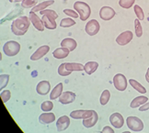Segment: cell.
Returning a JSON list of instances; mask_svg holds the SVG:
<instances>
[{"instance_id": "cell-1", "label": "cell", "mask_w": 149, "mask_h": 133, "mask_svg": "<svg viewBox=\"0 0 149 133\" xmlns=\"http://www.w3.org/2000/svg\"><path fill=\"white\" fill-rule=\"evenodd\" d=\"M31 25L30 18L26 16H21L16 19L11 25V30L16 36H22L28 31L29 27Z\"/></svg>"}, {"instance_id": "cell-2", "label": "cell", "mask_w": 149, "mask_h": 133, "mask_svg": "<svg viewBox=\"0 0 149 133\" xmlns=\"http://www.w3.org/2000/svg\"><path fill=\"white\" fill-rule=\"evenodd\" d=\"M74 9L78 13L79 18L82 21H86L90 17L91 9L87 3L82 1H77L74 4Z\"/></svg>"}, {"instance_id": "cell-3", "label": "cell", "mask_w": 149, "mask_h": 133, "mask_svg": "<svg viewBox=\"0 0 149 133\" xmlns=\"http://www.w3.org/2000/svg\"><path fill=\"white\" fill-rule=\"evenodd\" d=\"M19 51H20V44L18 42H15V40L7 42L3 46L4 53L9 57L16 56L19 53Z\"/></svg>"}, {"instance_id": "cell-4", "label": "cell", "mask_w": 149, "mask_h": 133, "mask_svg": "<svg viewBox=\"0 0 149 133\" xmlns=\"http://www.w3.org/2000/svg\"><path fill=\"white\" fill-rule=\"evenodd\" d=\"M126 123H127V127L132 131L139 132L144 130V123L137 117H133V116L128 117L126 119Z\"/></svg>"}, {"instance_id": "cell-5", "label": "cell", "mask_w": 149, "mask_h": 133, "mask_svg": "<svg viewBox=\"0 0 149 133\" xmlns=\"http://www.w3.org/2000/svg\"><path fill=\"white\" fill-rule=\"evenodd\" d=\"M113 85L119 91H124L127 88V79L123 73H117L113 77Z\"/></svg>"}, {"instance_id": "cell-6", "label": "cell", "mask_w": 149, "mask_h": 133, "mask_svg": "<svg viewBox=\"0 0 149 133\" xmlns=\"http://www.w3.org/2000/svg\"><path fill=\"white\" fill-rule=\"evenodd\" d=\"M100 23L98 20L96 19H91L90 21H88L87 23V25L85 27V30L87 32L88 35L89 36H94L96 34H98V32L100 31Z\"/></svg>"}, {"instance_id": "cell-7", "label": "cell", "mask_w": 149, "mask_h": 133, "mask_svg": "<svg viewBox=\"0 0 149 133\" xmlns=\"http://www.w3.org/2000/svg\"><path fill=\"white\" fill-rule=\"evenodd\" d=\"M133 37H134V34L132 31L130 30H126V31H123V33H121L120 35L117 37L116 39V42L121 45V46H124L126 44H128L132 39H133Z\"/></svg>"}, {"instance_id": "cell-8", "label": "cell", "mask_w": 149, "mask_h": 133, "mask_svg": "<svg viewBox=\"0 0 149 133\" xmlns=\"http://www.w3.org/2000/svg\"><path fill=\"white\" fill-rule=\"evenodd\" d=\"M30 20L31 22L32 23V25L34 26V28H36L37 30L39 31H43L44 30V24L42 22V19H41L39 18V16L35 14V12H32V11H31L30 12Z\"/></svg>"}, {"instance_id": "cell-9", "label": "cell", "mask_w": 149, "mask_h": 133, "mask_svg": "<svg viewBox=\"0 0 149 133\" xmlns=\"http://www.w3.org/2000/svg\"><path fill=\"white\" fill-rule=\"evenodd\" d=\"M115 15V10L111 7H102L100 10V17L103 20H111Z\"/></svg>"}, {"instance_id": "cell-10", "label": "cell", "mask_w": 149, "mask_h": 133, "mask_svg": "<svg viewBox=\"0 0 149 133\" xmlns=\"http://www.w3.org/2000/svg\"><path fill=\"white\" fill-rule=\"evenodd\" d=\"M110 122L116 129H121L124 124V118L120 113H113L110 117Z\"/></svg>"}, {"instance_id": "cell-11", "label": "cell", "mask_w": 149, "mask_h": 133, "mask_svg": "<svg viewBox=\"0 0 149 133\" xmlns=\"http://www.w3.org/2000/svg\"><path fill=\"white\" fill-rule=\"evenodd\" d=\"M49 51H50V47L48 45L41 46V47L38 48L35 51H34V53L31 56V61H38L40 59H42L44 55H46L48 53Z\"/></svg>"}, {"instance_id": "cell-12", "label": "cell", "mask_w": 149, "mask_h": 133, "mask_svg": "<svg viewBox=\"0 0 149 133\" xmlns=\"http://www.w3.org/2000/svg\"><path fill=\"white\" fill-rule=\"evenodd\" d=\"M51 90V85L49 81H41L36 86V91L40 96H46Z\"/></svg>"}, {"instance_id": "cell-13", "label": "cell", "mask_w": 149, "mask_h": 133, "mask_svg": "<svg viewBox=\"0 0 149 133\" xmlns=\"http://www.w3.org/2000/svg\"><path fill=\"white\" fill-rule=\"evenodd\" d=\"M76 100V94L70 91L64 92L59 97V101L63 105H68Z\"/></svg>"}, {"instance_id": "cell-14", "label": "cell", "mask_w": 149, "mask_h": 133, "mask_svg": "<svg viewBox=\"0 0 149 133\" xmlns=\"http://www.w3.org/2000/svg\"><path fill=\"white\" fill-rule=\"evenodd\" d=\"M70 125V118L67 116H62L58 118L56 122V127H57V131L62 132L65 130Z\"/></svg>"}, {"instance_id": "cell-15", "label": "cell", "mask_w": 149, "mask_h": 133, "mask_svg": "<svg viewBox=\"0 0 149 133\" xmlns=\"http://www.w3.org/2000/svg\"><path fill=\"white\" fill-rule=\"evenodd\" d=\"M54 120H55V115L51 112H44L42 115H40V117H39V121L42 125L51 124V123H53Z\"/></svg>"}, {"instance_id": "cell-16", "label": "cell", "mask_w": 149, "mask_h": 133, "mask_svg": "<svg viewBox=\"0 0 149 133\" xmlns=\"http://www.w3.org/2000/svg\"><path fill=\"white\" fill-rule=\"evenodd\" d=\"M42 22L44 24V27L48 28V30H55L57 24L55 22V19L52 17L48 16V15H42Z\"/></svg>"}, {"instance_id": "cell-17", "label": "cell", "mask_w": 149, "mask_h": 133, "mask_svg": "<svg viewBox=\"0 0 149 133\" xmlns=\"http://www.w3.org/2000/svg\"><path fill=\"white\" fill-rule=\"evenodd\" d=\"M77 46V43L76 42V39H74L72 38H65L61 42V47L66 48L70 51H72L76 49Z\"/></svg>"}, {"instance_id": "cell-18", "label": "cell", "mask_w": 149, "mask_h": 133, "mask_svg": "<svg viewBox=\"0 0 149 133\" xmlns=\"http://www.w3.org/2000/svg\"><path fill=\"white\" fill-rule=\"evenodd\" d=\"M99 120V116H98V113H97L96 111H94L93 115L91 116V117H89L88 118H86V119H83V125L85 128H92V127H94L96 125V123L98 122Z\"/></svg>"}, {"instance_id": "cell-19", "label": "cell", "mask_w": 149, "mask_h": 133, "mask_svg": "<svg viewBox=\"0 0 149 133\" xmlns=\"http://www.w3.org/2000/svg\"><path fill=\"white\" fill-rule=\"evenodd\" d=\"M69 53H70V51L68 49L61 47V48H57L54 51L53 56L56 58V59H65V58L68 56Z\"/></svg>"}, {"instance_id": "cell-20", "label": "cell", "mask_w": 149, "mask_h": 133, "mask_svg": "<svg viewBox=\"0 0 149 133\" xmlns=\"http://www.w3.org/2000/svg\"><path fill=\"white\" fill-rule=\"evenodd\" d=\"M62 94H63V84L59 83L58 85L54 86V88L53 90H52L51 95H50V99L55 100L57 98H59Z\"/></svg>"}, {"instance_id": "cell-21", "label": "cell", "mask_w": 149, "mask_h": 133, "mask_svg": "<svg viewBox=\"0 0 149 133\" xmlns=\"http://www.w3.org/2000/svg\"><path fill=\"white\" fill-rule=\"evenodd\" d=\"M148 101V98L146 96H137L135 97L134 99L131 102V105L130 107L132 108H137L141 107L142 105H144L145 103H146Z\"/></svg>"}, {"instance_id": "cell-22", "label": "cell", "mask_w": 149, "mask_h": 133, "mask_svg": "<svg viewBox=\"0 0 149 133\" xmlns=\"http://www.w3.org/2000/svg\"><path fill=\"white\" fill-rule=\"evenodd\" d=\"M98 67H99V63L97 62H88L84 65V71L86 72V73L90 76V74H92L96 72Z\"/></svg>"}, {"instance_id": "cell-23", "label": "cell", "mask_w": 149, "mask_h": 133, "mask_svg": "<svg viewBox=\"0 0 149 133\" xmlns=\"http://www.w3.org/2000/svg\"><path fill=\"white\" fill-rule=\"evenodd\" d=\"M54 3V0H46V1H43L42 3L36 5L35 7L31 8V11L32 12H38V11L41 12V11L46 9V8H48L51 5H53Z\"/></svg>"}, {"instance_id": "cell-24", "label": "cell", "mask_w": 149, "mask_h": 133, "mask_svg": "<svg viewBox=\"0 0 149 133\" xmlns=\"http://www.w3.org/2000/svg\"><path fill=\"white\" fill-rule=\"evenodd\" d=\"M65 67L70 72H74V71L78 72L84 70V65L77 62H65Z\"/></svg>"}, {"instance_id": "cell-25", "label": "cell", "mask_w": 149, "mask_h": 133, "mask_svg": "<svg viewBox=\"0 0 149 133\" xmlns=\"http://www.w3.org/2000/svg\"><path fill=\"white\" fill-rule=\"evenodd\" d=\"M129 84L133 86V87L141 94H146V89L145 88V86H143L138 81H136L134 79H130L129 80Z\"/></svg>"}, {"instance_id": "cell-26", "label": "cell", "mask_w": 149, "mask_h": 133, "mask_svg": "<svg viewBox=\"0 0 149 133\" xmlns=\"http://www.w3.org/2000/svg\"><path fill=\"white\" fill-rule=\"evenodd\" d=\"M110 98H111V93H110V91L109 90H104L102 92V94L100 96V104L102 106H105L108 104L109 100H110Z\"/></svg>"}, {"instance_id": "cell-27", "label": "cell", "mask_w": 149, "mask_h": 133, "mask_svg": "<svg viewBox=\"0 0 149 133\" xmlns=\"http://www.w3.org/2000/svg\"><path fill=\"white\" fill-rule=\"evenodd\" d=\"M74 25H76V21L70 18L63 19L60 22V27H62V28H69Z\"/></svg>"}, {"instance_id": "cell-28", "label": "cell", "mask_w": 149, "mask_h": 133, "mask_svg": "<svg viewBox=\"0 0 149 133\" xmlns=\"http://www.w3.org/2000/svg\"><path fill=\"white\" fill-rule=\"evenodd\" d=\"M134 30H135V35L136 37H142L143 35V28H142V25L140 23V20L138 19H134Z\"/></svg>"}, {"instance_id": "cell-29", "label": "cell", "mask_w": 149, "mask_h": 133, "mask_svg": "<svg viewBox=\"0 0 149 133\" xmlns=\"http://www.w3.org/2000/svg\"><path fill=\"white\" fill-rule=\"evenodd\" d=\"M72 72L68 71L65 67V62L61 63V65L58 67V74L61 76H68L69 74H71Z\"/></svg>"}, {"instance_id": "cell-30", "label": "cell", "mask_w": 149, "mask_h": 133, "mask_svg": "<svg viewBox=\"0 0 149 133\" xmlns=\"http://www.w3.org/2000/svg\"><path fill=\"white\" fill-rule=\"evenodd\" d=\"M41 108L43 112H50L54 108V103L52 101H44L42 103Z\"/></svg>"}, {"instance_id": "cell-31", "label": "cell", "mask_w": 149, "mask_h": 133, "mask_svg": "<svg viewBox=\"0 0 149 133\" xmlns=\"http://www.w3.org/2000/svg\"><path fill=\"white\" fill-rule=\"evenodd\" d=\"M86 110H74L70 113V118H74V119H83L84 118V114H85Z\"/></svg>"}, {"instance_id": "cell-32", "label": "cell", "mask_w": 149, "mask_h": 133, "mask_svg": "<svg viewBox=\"0 0 149 133\" xmlns=\"http://www.w3.org/2000/svg\"><path fill=\"white\" fill-rule=\"evenodd\" d=\"M38 3V0H24L21 2V7L23 8H34Z\"/></svg>"}, {"instance_id": "cell-33", "label": "cell", "mask_w": 149, "mask_h": 133, "mask_svg": "<svg viewBox=\"0 0 149 133\" xmlns=\"http://www.w3.org/2000/svg\"><path fill=\"white\" fill-rule=\"evenodd\" d=\"M8 81H9V76H8V74L3 73V74L0 76V88H1V90L8 85Z\"/></svg>"}, {"instance_id": "cell-34", "label": "cell", "mask_w": 149, "mask_h": 133, "mask_svg": "<svg viewBox=\"0 0 149 133\" xmlns=\"http://www.w3.org/2000/svg\"><path fill=\"white\" fill-rule=\"evenodd\" d=\"M134 2H135V0H120L119 5H120V7L128 9L133 7Z\"/></svg>"}, {"instance_id": "cell-35", "label": "cell", "mask_w": 149, "mask_h": 133, "mask_svg": "<svg viewBox=\"0 0 149 133\" xmlns=\"http://www.w3.org/2000/svg\"><path fill=\"white\" fill-rule=\"evenodd\" d=\"M134 13L137 17V19H138L139 20H144L145 15H144V11H143V9L139 7L138 5H134Z\"/></svg>"}, {"instance_id": "cell-36", "label": "cell", "mask_w": 149, "mask_h": 133, "mask_svg": "<svg viewBox=\"0 0 149 133\" xmlns=\"http://www.w3.org/2000/svg\"><path fill=\"white\" fill-rule=\"evenodd\" d=\"M41 15H48L52 18H54V19H56L58 18V14H57L54 10H52V9H44L42 11H41Z\"/></svg>"}, {"instance_id": "cell-37", "label": "cell", "mask_w": 149, "mask_h": 133, "mask_svg": "<svg viewBox=\"0 0 149 133\" xmlns=\"http://www.w3.org/2000/svg\"><path fill=\"white\" fill-rule=\"evenodd\" d=\"M1 98H2V101L4 103H7L11 97V92L9 90H4L1 92Z\"/></svg>"}, {"instance_id": "cell-38", "label": "cell", "mask_w": 149, "mask_h": 133, "mask_svg": "<svg viewBox=\"0 0 149 133\" xmlns=\"http://www.w3.org/2000/svg\"><path fill=\"white\" fill-rule=\"evenodd\" d=\"M64 13L67 16L71 17L73 19H77L79 17L78 13L77 12L76 10H72V9H64Z\"/></svg>"}, {"instance_id": "cell-39", "label": "cell", "mask_w": 149, "mask_h": 133, "mask_svg": "<svg viewBox=\"0 0 149 133\" xmlns=\"http://www.w3.org/2000/svg\"><path fill=\"white\" fill-rule=\"evenodd\" d=\"M139 110L142 112V111H146V110H149V102L147 101L146 103H145L144 105H142L141 107H139Z\"/></svg>"}, {"instance_id": "cell-40", "label": "cell", "mask_w": 149, "mask_h": 133, "mask_svg": "<svg viewBox=\"0 0 149 133\" xmlns=\"http://www.w3.org/2000/svg\"><path fill=\"white\" fill-rule=\"evenodd\" d=\"M101 132H109V133H113L114 132V130H112V128H111L110 126H106L104 129L102 130V131Z\"/></svg>"}, {"instance_id": "cell-41", "label": "cell", "mask_w": 149, "mask_h": 133, "mask_svg": "<svg viewBox=\"0 0 149 133\" xmlns=\"http://www.w3.org/2000/svg\"><path fill=\"white\" fill-rule=\"evenodd\" d=\"M146 80L147 83H149V68L147 69L146 73Z\"/></svg>"}, {"instance_id": "cell-42", "label": "cell", "mask_w": 149, "mask_h": 133, "mask_svg": "<svg viewBox=\"0 0 149 133\" xmlns=\"http://www.w3.org/2000/svg\"><path fill=\"white\" fill-rule=\"evenodd\" d=\"M24 0H9V2L11 3H17V2H23Z\"/></svg>"}, {"instance_id": "cell-43", "label": "cell", "mask_w": 149, "mask_h": 133, "mask_svg": "<svg viewBox=\"0 0 149 133\" xmlns=\"http://www.w3.org/2000/svg\"><path fill=\"white\" fill-rule=\"evenodd\" d=\"M64 1H67V0H64Z\"/></svg>"}]
</instances>
